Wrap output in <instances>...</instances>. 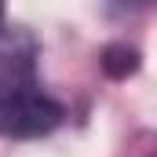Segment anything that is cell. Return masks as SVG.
I'll return each instance as SVG.
<instances>
[{
  "label": "cell",
  "instance_id": "cell-1",
  "mask_svg": "<svg viewBox=\"0 0 157 157\" xmlns=\"http://www.w3.org/2000/svg\"><path fill=\"white\" fill-rule=\"evenodd\" d=\"M40 44L26 26H0V135L37 139L62 124V106L40 91Z\"/></svg>",
  "mask_w": 157,
  "mask_h": 157
},
{
  "label": "cell",
  "instance_id": "cell-2",
  "mask_svg": "<svg viewBox=\"0 0 157 157\" xmlns=\"http://www.w3.org/2000/svg\"><path fill=\"white\" fill-rule=\"evenodd\" d=\"M99 70L110 80H128L139 70V51L132 44H106L102 55H99Z\"/></svg>",
  "mask_w": 157,
  "mask_h": 157
},
{
  "label": "cell",
  "instance_id": "cell-3",
  "mask_svg": "<svg viewBox=\"0 0 157 157\" xmlns=\"http://www.w3.org/2000/svg\"><path fill=\"white\" fill-rule=\"evenodd\" d=\"M150 0H110V11L121 15V11H135V7H146Z\"/></svg>",
  "mask_w": 157,
  "mask_h": 157
},
{
  "label": "cell",
  "instance_id": "cell-4",
  "mask_svg": "<svg viewBox=\"0 0 157 157\" xmlns=\"http://www.w3.org/2000/svg\"><path fill=\"white\" fill-rule=\"evenodd\" d=\"M0 18H4V0H0Z\"/></svg>",
  "mask_w": 157,
  "mask_h": 157
}]
</instances>
